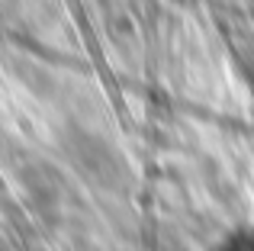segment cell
<instances>
[{
    "instance_id": "2",
    "label": "cell",
    "mask_w": 254,
    "mask_h": 251,
    "mask_svg": "<svg viewBox=\"0 0 254 251\" xmlns=\"http://www.w3.org/2000/svg\"><path fill=\"white\" fill-rule=\"evenodd\" d=\"M206 251H254V226L251 222H235V226L222 229Z\"/></svg>"
},
{
    "instance_id": "1",
    "label": "cell",
    "mask_w": 254,
    "mask_h": 251,
    "mask_svg": "<svg viewBox=\"0 0 254 251\" xmlns=\"http://www.w3.org/2000/svg\"><path fill=\"white\" fill-rule=\"evenodd\" d=\"M68 155L74 161V168L100 187L113 184L123 171V158L116 155V148L110 142H103L100 135H93V132H77L68 142Z\"/></svg>"
}]
</instances>
